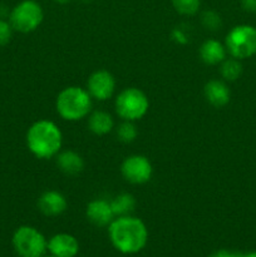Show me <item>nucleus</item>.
Returning a JSON list of instances; mask_svg holds the SVG:
<instances>
[{
    "label": "nucleus",
    "instance_id": "nucleus-1",
    "mask_svg": "<svg viewBox=\"0 0 256 257\" xmlns=\"http://www.w3.org/2000/svg\"><path fill=\"white\" fill-rule=\"evenodd\" d=\"M108 236L113 247L124 255L138 253L148 242V228L141 218L132 215L119 216L108 226Z\"/></svg>",
    "mask_w": 256,
    "mask_h": 257
},
{
    "label": "nucleus",
    "instance_id": "nucleus-2",
    "mask_svg": "<svg viewBox=\"0 0 256 257\" xmlns=\"http://www.w3.org/2000/svg\"><path fill=\"white\" fill-rule=\"evenodd\" d=\"M25 142L35 158L50 160L62 151L63 133L53 120L38 119L28 128Z\"/></svg>",
    "mask_w": 256,
    "mask_h": 257
},
{
    "label": "nucleus",
    "instance_id": "nucleus-3",
    "mask_svg": "<svg viewBox=\"0 0 256 257\" xmlns=\"http://www.w3.org/2000/svg\"><path fill=\"white\" fill-rule=\"evenodd\" d=\"M93 98L85 88L69 85L60 90L55 99V109L62 119L78 122L92 112Z\"/></svg>",
    "mask_w": 256,
    "mask_h": 257
},
{
    "label": "nucleus",
    "instance_id": "nucleus-4",
    "mask_svg": "<svg viewBox=\"0 0 256 257\" xmlns=\"http://www.w3.org/2000/svg\"><path fill=\"white\" fill-rule=\"evenodd\" d=\"M114 108L122 120L137 122L148 113L150 99L140 88L128 87L115 95Z\"/></svg>",
    "mask_w": 256,
    "mask_h": 257
},
{
    "label": "nucleus",
    "instance_id": "nucleus-5",
    "mask_svg": "<svg viewBox=\"0 0 256 257\" xmlns=\"http://www.w3.org/2000/svg\"><path fill=\"white\" fill-rule=\"evenodd\" d=\"M8 20L14 32L29 34L42 25L44 10L37 0H22L10 10Z\"/></svg>",
    "mask_w": 256,
    "mask_h": 257
},
{
    "label": "nucleus",
    "instance_id": "nucleus-6",
    "mask_svg": "<svg viewBox=\"0 0 256 257\" xmlns=\"http://www.w3.org/2000/svg\"><path fill=\"white\" fill-rule=\"evenodd\" d=\"M228 54L238 60L247 59L256 54V28L248 24L233 27L225 38Z\"/></svg>",
    "mask_w": 256,
    "mask_h": 257
},
{
    "label": "nucleus",
    "instance_id": "nucleus-7",
    "mask_svg": "<svg viewBox=\"0 0 256 257\" xmlns=\"http://www.w3.org/2000/svg\"><path fill=\"white\" fill-rule=\"evenodd\" d=\"M13 247L19 257H43L48 251V240L38 228L20 226L12 238Z\"/></svg>",
    "mask_w": 256,
    "mask_h": 257
},
{
    "label": "nucleus",
    "instance_id": "nucleus-8",
    "mask_svg": "<svg viewBox=\"0 0 256 257\" xmlns=\"http://www.w3.org/2000/svg\"><path fill=\"white\" fill-rule=\"evenodd\" d=\"M120 175L132 185H146L153 175V166L143 155H131L120 165Z\"/></svg>",
    "mask_w": 256,
    "mask_h": 257
},
{
    "label": "nucleus",
    "instance_id": "nucleus-9",
    "mask_svg": "<svg viewBox=\"0 0 256 257\" xmlns=\"http://www.w3.org/2000/svg\"><path fill=\"white\" fill-rule=\"evenodd\" d=\"M115 78L107 69H97L88 77L85 89L93 99L105 102L110 99L115 92Z\"/></svg>",
    "mask_w": 256,
    "mask_h": 257
},
{
    "label": "nucleus",
    "instance_id": "nucleus-10",
    "mask_svg": "<svg viewBox=\"0 0 256 257\" xmlns=\"http://www.w3.org/2000/svg\"><path fill=\"white\" fill-rule=\"evenodd\" d=\"M85 216L88 221L97 227H108L115 217L110 206V201L104 198L90 200L85 207Z\"/></svg>",
    "mask_w": 256,
    "mask_h": 257
},
{
    "label": "nucleus",
    "instance_id": "nucleus-11",
    "mask_svg": "<svg viewBox=\"0 0 256 257\" xmlns=\"http://www.w3.org/2000/svg\"><path fill=\"white\" fill-rule=\"evenodd\" d=\"M38 208L44 216L57 217L67 211V197L57 190H47L38 198Z\"/></svg>",
    "mask_w": 256,
    "mask_h": 257
},
{
    "label": "nucleus",
    "instance_id": "nucleus-12",
    "mask_svg": "<svg viewBox=\"0 0 256 257\" xmlns=\"http://www.w3.org/2000/svg\"><path fill=\"white\" fill-rule=\"evenodd\" d=\"M48 251L55 257H75L79 252V242L70 233H55L48 240Z\"/></svg>",
    "mask_w": 256,
    "mask_h": 257
},
{
    "label": "nucleus",
    "instance_id": "nucleus-13",
    "mask_svg": "<svg viewBox=\"0 0 256 257\" xmlns=\"http://www.w3.org/2000/svg\"><path fill=\"white\" fill-rule=\"evenodd\" d=\"M205 99L215 108H222L230 103L231 90L225 80L211 79L203 87Z\"/></svg>",
    "mask_w": 256,
    "mask_h": 257
},
{
    "label": "nucleus",
    "instance_id": "nucleus-14",
    "mask_svg": "<svg viewBox=\"0 0 256 257\" xmlns=\"http://www.w3.org/2000/svg\"><path fill=\"white\" fill-rule=\"evenodd\" d=\"M54 158L60 172L67 176H77L84 170V160L79 153L73 150L60 151Z\"/></svg>",
    "mask_w": 256,
    "mask_h": 257
},
{
    "label": "nucleus",
    "instance_id": "nucleus-15",
    "mask_svg": "<svg viewBox=\"0 0 256 257\" xmlns=\"http://www.w3.org/2000/svg\"><path fill=\"white\" fill-rule=\"evenodd\" d=\"M201 60L207 65H218L226 59L227 50L225 44L216 39H207L201 44L198 49Z\"/></svg>",
    "mask_w": 256,
    "mask_h": 257
},
{
    "label": "nucleus",
    "instance_id": "nucleus-16",
    "mask_svg": "<svg viewBox=\"0 0 256 257\" xmlns=\"http://www.w3.org/2000/svg\"><path fill=\"white\" fill-rule=\"evenodd\" d=\"M88 128L95 136H105L114 128V119L105 110H94L88 115Z\"/></svg>",
    "mask_w": 256,
    "mask_h": 257
},
{
    "label": "nucleus",
    "instance_id": "nucleus-17",
    "mask_svg": "<svg viewBox=\"0 0 256 257\" xmlns=\"http://www.w3.org/2000/svg\"><path fill=\"white\" fill-rule=\"evenodd\" d=\"M136 203L137 202H136L135 196L128 192L119 193L113 200H110V206H112L113 213H114L115 217L131 215L135 211Z\"/></svg>",
    "mask_w": 256,
    "mask_h": 257
},
{
    "label": "nucleus",
    "instance_id": "nucleus-18",
    "mask_svg": "<svg viewBox=\"0 0 256 257\" xmlns=\"http://www.w3.org/2000/svg\"><path fill=\"white\" fill-rule=\"evenodd\" d=\"M220 74L225 82H235L242 74V64L236 58H226L220 64Z\"/></svg>",
    "mask_w": 256,
    "mask_h": 257
},
{
    "label": "nucleus",
    "instance_id": "nucleus-19",
    "mask_svg": "<svg viewBox=\"0 0 256 257\" xmlns=\"http://www.w3.org/2000/svg\"><path fill=\"white\" fill-rule=\"evenodd\" d=\"M176 12L183 17H193L201 9V0H171Z\"/></svg>",
    "mask_w": 256,
    "mask_h": 257
},
{
    "label": "nucleus",
    "instance_id": "nucleus-20",
    "mask_svg": "<svg viewBox=\"0 0 256 257\" xmlns=\"http://www.w3.org/2000/svg\"><path fill=\"white\" fill-rule=\"evenodd\" d=\"M136 122H130V120H122L117 127V137L120 142L123 143H132L135 142L136 138L138 137V130L135 124Z\"/></svg>",
    "mask_w": 256,
    "mask_h": 257
},
{
    "label": "nucleus",
    "instance_id": "nucleus-21",
    "mask_svg": "<svg viewBox=\"0 0 256 257\" xmlns=\"http://www.w3.org/2000/svg\"><path fill=\"white\" fill-rule=\"evenodd\" d=\"M201 23H202L203 28L210 32H217L221 27H222V19L221 15L215 10H205L201 14Z\"/></svg>",
    "mask_w": 256,
    "mask_h": 257
},
{
    "label": "nucleus",
    "instance_id": "nucleus-22",
    "mask_svg": "<svg viewBox=\"0 0 256 257\" xmlns=\"http://www.w3.org/2000/svg\"><path fill=\"white\" fill-rule=\"evenodd\" d=\"M13 33H14V29L9 20L0 19V47H4L12 40Z\"/></svg>",
    "mask_w": 256,
    "mask_h": 257
},
{
    "label": "nucleus",
    "instance_id": "nucleus-23",
    "mask_svg": "<svg viewBox=\"0 0 256 257\" xmlns=\"http://www.w3.org/2000/svg\"><path fill=\"white\" fill-rule=\"evenodd\" d=\"M171 37H172V39L175 40L176 43H178V44H186V43L188 42L187 35H186L182 30L178 29V28H176V29L172 30Z\"/></svg>",
    "mask_w": 256,
    "mask_h": 257
},
{
    "label": "nucleus",
    "instance_id": "nucleus-24",
    "mask_svg": "<svg viewBox=\"0 0 256 257\" xmlns=\"http://www.w3.org/2000/svg\"><path fill=\"white\" fill-rule=\"evenodd\" d=\"M242 253L233 252V251L228 250H217L212 253L210 257H241Z\"/></svg>",
    "mask_w": 256,
    "mask_h": 257
},
{
    "label": "nucleus",
    "instance_id": "nucleus-25",
    "mask_svg": "<svg viewBox=\"0 0 256 257\" xmlns=\"http://www.w3.org/2000/svg\"><path fill=\"white\" fill-rule=\"evenodd\" d=\"M241 7L247 13H256V0H241Z\"/></svg>",
    "mask_w": 256,
    "mask_h": 257
},
{
    "label": "nucleus",
    "instance_id": "nucleus-26",
    "mask_svg": "<svg viewBox=\"0 0 256 257\" xmlns=\"http://www.w3.org/2000/svg\"><path fill=\"white\" fill-rule=\"evenodd\" d=\"M241 257H256V251H253V252H248V253H242Z\"/></svg>",
    "mask_w": 256,
    "mask_h": 257
},
{
    "label": "nucleus",
    "instance_id": "nucleus-27",
    "mask_svg": "<svg viewBox=\"0 0 256 257\" xmlns=\"http://www.w3.org/2000/svg\"><path fill=\"white\" fill-rule=\"evenodd\" d=\"M54 3H57V4H68V3H70L72 0H53Z\"/></svg>",
    "mask_w": 256,
    "mask_h": 257
},
{
    "label": "nucleus",
    "instance_id": "nucleus-28",
    "mask_svg": "<svg viewBox=\"0 0 256 257\" xmlns=\"http://www.w3.org/2000/svg\"><path fill=\"white\" fill-rule=\"evenodd\" d=\"M80 2H83V3H90V2H92V0H80Z\"/></svg>",
    "mask_w": 256,
    "mask_h": 257
},
{
    "label": "nucleus",
    "instance_id": "nucleus-29",
    "mask_svg": "<svg viewBox=\"0 0 256 257\" xmlns=\"http://www.w3.org/2000/svg\"><path fill=\"white\" fill-rule=\"evenodd\" d=\"M43 257H55V256H53V255H50V253H49V255H45V256H43Z\"/></svg>",
    "mask_w": 256,
    "mask_h": 257
}]
</instances>
